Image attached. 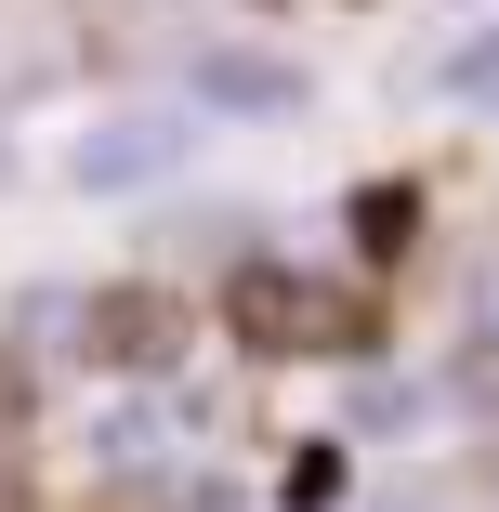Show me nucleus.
I'll list each match as a JSON object with an SVG mask.
<instances>
[{
    "label": "nucleus",
    "mask_w": 499,
    "mask_h": 512,
    "mask_svg": "<svg viewBox=\"0 0 499 512\" xmlns=\"http://www.w3.org/2000/svg\"><path fill=\"white\" fill-rule=\"evenodd\" d=\"M211 92H224V106H289V66H263V53L237 66V53H224V66H211Z\"/></svg>",
    "instance_id": "nucleus-1"
}]
</instances>
